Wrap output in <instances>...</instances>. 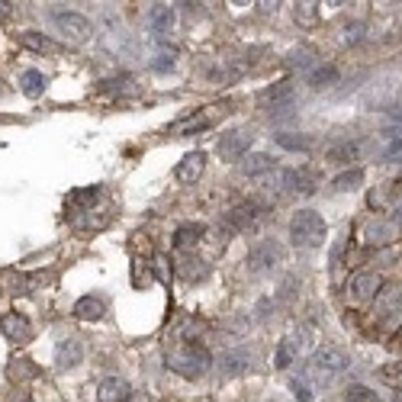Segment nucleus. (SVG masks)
Segmentation results:
<instances>
[{"label":"nucleus","mask_w":402,"mask_h":402,"mask_svg":"<svg viewBox=\"0 0 402 402\" xmlns=\"http://www.w3.org/2000/svg\"><path fill=\"white\" fill-rule=\"evenodd\" d=\"M284 245L280 242H274V238H261L258 245H254L252 252H248V261H245V264H248V270H252V274H270V270H277L280 268V264H284Z\"/></svg>","instance_id":"obj_4"},{"label":"nucleus","mask_w":402,"mask_h":402,"mask_svg":"<svg viewBox=\"0 0 402 402\" xmlns=\"http://www.w3.org/2000/svg\"><path fill=\"white\" fill-rule=\"evenodd\" d=\"M168 367L184 380H200L203 373L212 367V354L206 351L203 344L187 341V344H180V348H174V351L168 354Z\"/></svg>","instance_id":"obj_1"},{"label":"nucleus","mask_w":402,"mask_h":402,"mask_svg":"<svg viewBox=\"0 0 402 402\" xmlns=\"http://www.w3.org/2000/svg\"><path fill=\"white\" fill-rule=\"evenodd\" d=\"M174 61H177V52L174 49H158L148 59V68H151V71H158V75H168L171 68H174Z\"/></svg>","instance_id":"obj_23"},{"label":"nucleus","mask_w":402,"mask_h":402,"mask_svg":"<svg viewBox=\"0 0 402 402\" xmlns=\"http://www.w3.org/2000/svg\"><path fill=\"white\" fill-rule=\"evenodd\" d=\"M393 235H396V222H370V226L364 229V242L386 245V242H393Z\"/></svg>","instance_id":"obj_20"},{"label":"nucleus","mask_w":402,"mask_h":402,"mask_svg":"<svg viewBox=\"0 0 402 402\" xmlns=\"http://www.w3.org/2000/svg\"><path fill=\"white\" fill-rule=\"evenodd\" d=\"M7 293H13V296H26V293H33V280L26 274H17V270H10L7 277Z\"/></svg>","instance_id":"obj_25"},{"label":"nucleus","mask_w":402,"mask_h":402,"mask_svg":"<svg viewBox=\"0 0 402 402\" xmlns=\"http://www.w3.org/2000/svg\"><path fill=\"white\" fill-rule=\"evenodd\" d=\"M177 274L184 277V280H203V277L210 274V268H206L200 258H184L180 268H177Z\"/></svg>","instance_id":"obj_24"},{"label":"nucleus","mask_w":402,"mask_h":402,"mask_svg":"<svg viewBox=\"0 0 402 402\" xmlns=\"http://www.w3.org/2000/svg\"><path fill=\"white\" fill-rule=\"evenodd\" d=\"M151 270L158 274L161 284H168V280H171V264H168V258H164V254H155V261H151Z\"/></svg>","instance_id":"obj_34"},{"label":"nucleus","mask_w":402,"mask_h":402,"mask_svg":"<svg viewBox=\"0 0 402 402\" xmlns=\"http://www.w3.org/2000/svg\"><path fill=\"white\" fill-rule=\"evenodd\" d=\"M203 232H206V229L196 226V222H184V226H177V232H174V248H177V252H187V248H193V245L203 238Z\"/></svg>","instance_id":"obj_18"},{"label":"nucleus","mask_w":402,"mask_h":402,"mask_svg":"<svg viewBox=\"0 0 402 402\" xmlns=\"http://www.w3.org/2000/svg\"><path fill=\"white\" fill-rule=\"evenodd\" d=\"M81 360H84V344L77 341V338H61L59 348H55V367L75 370Z\"/></svg>","instance_id":"obj_10"},{"label":"nucleus","mask_w":402,"mask_h":402,"mask_svg":"<svg viewBox=\"0 0 402 402\" xmlns=\"http://www.w3.org/2000/svg\"><path fill=\"white\" fill-rule=\"evenodd\" d=\"M364 184V171L360 168H354V171H344V174H338L335 180H332V187H335V190H357V187Z\"/></svg>","instance_id":"obj_26"},{"label":"nucleus","mask_w":402,"mask_h":402,"mask_svg":"<svg viewBox=\"0 0 402 402\" xmlns=\"http://www.w3.org/2000/svg\"><path fill=\"white\" fill-rule=\"evenodd\" d=\"M389 116H393L396 123H402V107H393V113H389Z\"/></svg>","instance_id":"obj_39"},{"label":"nucleus","mask_w":402,"mask_h":402,"mask_svg":"<svg viewBox=\"0 0 402 402\" xmlns=\"http://www.w3.org/2000/svg\"><path fill=\"white\" fill-rule=\"evenodd\" d=\"M210 126V116H190L184 123H177L174 126V135H190V132H200V129Z\"/></svg>","instance_id":"obj_31"},{"label":"nucleus","mask_w":402,"mask_h":402,"mask_svg":"<svg viewBox=\"0 0 402 402\" xmlns=\"http://www.w3.org/2000/svg\"><path fill=\"white\" fill-rule=\"evenodd\" d=\"M296 20L312 23V20H316V3H296Z\"/></svg>","instance_id":"obj_37"},{"label":"nucleus","mask_w":402,"mask_h":402,"mask_svg":"<svg viewBox=\"0 0 402 402\" xmlns=\"http://www.w3.org/2000/svg\"><path fill=\"white\" fill-rule=\"evenodd\" d=\"M306 81H309V87L322 91V87H328V84H335L338 81V68L335 65H316L309 75H306Z\"/></svg>","instance_id":"obj_21"},{"label":"nucleus","mask_w":402,"mask_h":402,"mask_svg":"<svg viewBox=\"0 0 402 402\" xmlns=\"http://www.w3.org/2000/svg\"><path fill=\"white\" fill-rule=\"evenodd\" d=\"M252 139L254 135L248 129H229V132L219 135L216 151L222 161H242L248 158V148H252Z\"/></svg>","instance_id":"obj_6"},{"label":"nucleus","mask_w":402,"mask_h":402,"mask_svg":"<svg viewBox=\"0 0 402 402\" xmlns=\"http://www.w3.org/2000/svg\"><path fill=\"white\" fill-rule=\"evenodd\" d=\"M396 306H402V290H396V286H389V290H383V293H380L377 309L386 316V312H393Z\"/></svg>","instance_id":"obj_30"},{"label":"nucleus","mask_w":402,"mask_h":402,"mask_svg":"<svg viewBox=\"0 0 402 402\" xmlns=\"http://www.w3.org/2000/svg\"><path fill=\"white\" fill-rule=\"evenodd\" d=\"M103 312H107V302L100 296H81L75 302V318H81V322H97V318H103Z\"/></svg>","instance_id":"obj_15"},{"label":"nucleus","mask_w":402,"mask_h":402,"mask_svg":"<svg viewBox=\"0 0 402 402\" xmlns=\"http://www.w3.org/2000/svg\"><path fill=\"white\" fill-rule=\"evenodd\" d=\"M254 364V354L248 348H232V351L222 354V373L235 377V373H245V370Z\"/></svg>","instance_id":"obj_14"},{"label":"nucleus","mask_w":402,"mask_h":402,"mask_svg":"<svg viewBox=\"0 0 402 402\" xmlns=\"http://www.w3.org/2000/svg\"><path fill=\"white\" fill-rule=\"evenodd\" d=\"M17 42L23 45V49H29V52H39V55H49V52H55V49H59V45L52 42L49 36L36 33V29H23V33L17 36Z\"/></svg>","instance_id":"obj_16"},{"label":"nucleus","mask_w":402,"mask_h":402,"mask_svg":"<svg viewBox=\"0 0 402 402\" xmlns=\"http://www.w3.org/2000/svg\"><path fill=\"white\" fill-rule=\"evenodd\" d=\"M226 226L232 229V232H252V229L258 226V206H254V203H242V206L229 210Z\"/></svg>","instance_id":"obj_12"},{"label":"nucleus","mask_w":402,"mask_h":402,"mask_svg":"<svg viewBox=\"0 0 402 402\" xmlns=\"http://www.w3.org/2000/svg\"><path fill=\"white\" fill-rule=\"evenodd\" d=\"M10 13H13V3H10V0H0V20H7Z\"/></svg>","instance_id":"obj_38"},{"label":"nucleus","mask_w":402,"mask_h":402,"mask_svg":"<svg viewBox=\"0 0 402 402\" xmlns=\"http://www.w3.org/2000/svg\"><path fill=\"white\" fill-rule=\"evenodd\" d=\"M45 87H49V77L42 75V71H36V68H29V71H23L20 75V91L26 93V97H42Z\"/></svg>","instance_id":"obj_17"},{"label":"nucleus","mask_w":402,"mask_h":402,"mask_svg":"<svg viewBox=\"0 0 402 402\" xmlns=\"http://www.w3.org/2000/svg\"><path fill=\"white\" fill-rule=\"evenodd\" d=\"M203 168H206V155L203 151H190V155H184V161L177 164L174 177L180 180V184H196L203 174Z\"/></svg>","instance_id":"obj_13"},{"label":"nucleus","mask_w":402,"mask_h":402,"mask_svg":"<svg viewBox=\"0 0 402 402\" xmlns=\"http://www.w3.org/2000/svg\"><path fill=\"white\" fill-rule=\"evenodd\" d=\"M325 235H328V226L316 210L293 212V219H290V238H293L296 248H318V245H325Z\"/></svg>","instance_id":"obj_2"},{"label":"nucleus","mask_w":402,"mask_h":402,"mask_svg":"<svg viewBox=\"0 0 402 402\" xmlns=\"http://www.w3.org/2000/svg\"><path fill=\"white\" fill-rule=\"evenodd\" d=\"M97 399L100 402H129L132 399V386L123 377H103L97 386Z\"/></svg>","instance_id":"obj_11"},{"label":"nucleus","mask_w":402,"mask_h":402,"mask_svg":"<svg viewBox=\"0 0 402 402\" xmlns=\"http://www.w3.org/2000/svg\"><path fill=\"white\" fill-rule=\"evenodd\" d=\"M344 399L348 402H380V393H373V389L364 383H351L344 389Z\"/></svg>","instance_id":"obj_27"},{"label":"nucleus","mask_w":402,"mask_h":402,"mask_svg":"<svg viewBox=\"0 0 402 402\" xmlns=\"http://www.w3.org/2000/svg\"><path fill=\"white\" fill-rule=\"evenodd\" d=\"M332 158H335V161H341V164H348V161H354V158H357V145H354V142H344V145H338V148H332Z\"/></svg>","instance_id":"obj_33"},{"label":"nucleus","mask_w":402,"mask_h":402,"mask_svg":"<svg viewBox=\"0 0 402 402\" xmlns=\"http://www.w3.org/2000/svg\"><path fill=\"white\" fill-rule=\"evenodd\" d=\"M52 23H55V29L65 36V42H71V45H81V42H87V39L93 36L91 20L81 17V13L59 10V13H52Z\"/></svg>","instance_id":"obj_5"},{"label":"nucleus","mask_w":402,"mask_h":402,"mask_svg":"<svg viewBox=\"0 0 402 402\" xmlns=\"http://www.w3.org/2000/svg\"><path fill=\"white\" fill-rule=\"evenodd\" d=\"M97 196H100V187H87V190H77L75 196H71V206H81V212H87V206H91V203H97Z\"/></svg>","instance_id":"obj_32"},{"label":"nucleus","mask_w":402,"mask_h":402,"mask_svg":"<svg viewBox=\"0 0 402 402\" xmlns=\"http://www.w3.org/2000/svg\"><path fill=\"white\" fill-rule=\"evenodd\" d=\"M360 33H364V26H360V23L344 26V33H341V42H344V45H354V42H360Z\"/></svg>","instance_id":"obj_35"},{"label":"nucleus","mask_w":402,"mask_h":402,"mask_svg":"<svg viewBox=\"0 0 402 402\" xmlns=\"http://www.w3.org/2000/svg\"><path fill=\"white\" fill-rule=\"evenodd\" d=\"M290 389H293L296 402H312V396H309V386L302 383V380H290Z\"/></svg>","instance_id":"obj_36"},{"label":"nucleus","mask_w":402,"mask_h":402,"mask_svg":"<svg viewBox=\"0 0 402 402\" xmlns=\"http://www.w3.org/2000/svg\"><path fill=\"white\" fill-rule=\"evenodd\" d=\"M0 335L13 344H26V341H33V325H29V318L23 312H7V316L0 318Z\"/></svg>","instance_id":"obj_7"},{"label":"nucleus","mask_w":402,"mask_h":402,"mask_svg":"<svg viewBox=\"0 0 402 402\" xmlns=\"http://www.w3.org/2000/svg\"><path fill=\"white\" fill-rule=\"evenodd\" d=\"M0 123H3V116H0Z\"/></svg>","instance_id":"obj_40"},{"label":"nucleus","mask_w":402,"mask_h":402,"mask_svg":"<svg viewBox=\"0 0 402 402\" xmlns=\"http://www.w3.org/2000/svg\"><path fill=\"white\" fill-rule=\"evenodd\" d=\"M274 142L286 151H309L312 148V139L309 135H300V132H280V135H274Z\"/></svg>","instance_id":"obj_22"},{"label":"nucleus","mask_w":402,"mask_h":402,"mask_svg":"<svg viewBox=\"0 0 402 402\" xmlns=\"http://www.w3.org/2000/svg\"><path fill=\"white\" fill-rule=\"evenodd\" d=\"M348 370V354L335 344H325V348H318L316 354L309 357V373L318 380V383H332L338 380Z\"/></svg>","instance_id":"obj_3"},{"label":"nucleus","mask_w":402,"mask_h":402,"mask_svg":"<svg viewBox=\"0 0 402 402\" xmlns=\"http://www.w3.org/2000/svg\"><path fill=\"white\" fill-rule=\"evenodd\" d=\"M377 293H380V277L370 274V270H360V274H354L348 280V300L367 302L370 296H377Z\"/></svg>","instance_id":"obj_8"},{"label":"nucleus","mask_w":402,"mask_h":402,"mask_svg":"<svg viewBox=\"0 0 402 402\" xmlns=\"http://www.w3.org/2000/svg\"><path fill=\"white\" fill-rule=\"evenodd\" d=\"M293 357H296V348L290 338H284V341L277 344V354H274V367L286 370V367H293Z\"/></svg>","instance_id":"obj_28"},{"label":"nucleus","mask_w":402,"mask_h":402,"mask_svg":"<svg viewBox=\"0 0 402 402\" xmlns=\"http://www.w3.org/2000/svg\"><path fill=\"white\" fill-rule=\"evenodd\" d=\"M148 29L155 39H164V36H171V29H174V7H168V3H151L148 10Z\"/></svg>","instance_id":"obj_9"},{"label":"nucleus","mask_w":402,"mask_h":402,"mask_svg":"<svg viewBox=\"0 0 402 402\" xmlns=\"http://www.w3.org/2000/svg\"><path fill=\"white\" fill-rule=\"evenodd\" d=\"M274 171V158L270 155H264V151H258V155H248V158L242 161V174L248 177H264Z\"/></svg>","instance_id":"obj_19"},{"label":"nucleus","mask_w":402,"mask_h":402,"mask_svg":"<svg viewBox=\"0 0 402 402\" xmlns=\"http://www.w3.org/2000/svg\"><path fill=\"white\" fill-rule=\"evenodd\" d=\"M10 377L13 380H33V377H39V367H36L33 360H13V364H10Z\"/></svg>","instance_id":"obj_29"}]
</instances>
